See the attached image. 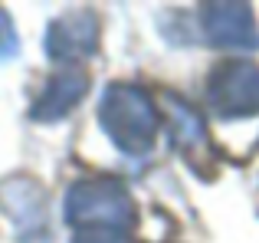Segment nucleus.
<instances>
[{
	"label": "nucleus",
	"mask_w": 259,
	"mask_h": 243,
	"mask_svg": "<svg viewBox=\"0 0 259 243\" xmlns=\"http://www.w3.org/2000/svg\"><path fill=\"white\" fill-rule=\"evenodd\" d=\"M99 122L102 132L112 138V145L132 158H141L151 151L161 132V112L154 99L132 83L105 86L99 99Z\"/></svg>",
	"instance_id": "1"
},
{
	"label": "nucleus",
	"mask_w": 259,
	"mask_h": 243,
	"mask_svg": "<svg viewBox=\"0 0 259 243\" xmlns=\"http://www.w3.org/2000/svg\"><path fill=\"white\" fill-rule=\"evenodd\" d=\"M63 217L69 227H82V230L125 233L135 227L138 211L118 178H85L66 191Z\"/></svg>",
	"instance_id": "2"
},
{
	"label": "nucleus",
	"mask_w": 259,
	"mask_h": 243,
	"mask_svg": "<svg viewBox=\"0 0 259 243\" xmlns=\"http://www.w3.org/2000/svg\"><path fill=\"white\" fill-rule=\"evenodd\" d=\"M207 105L223 122L259 115V66L246 59L213 66L207 76Z\"/></svg>",
	"instance_id": "3"
},
{
	"label": "nucleus",
	"mask_w": 259,
	"mask_h": 243,
	"mask_svg": "<svg viewBox=\"0 0 259 243\" xmlns=\"http://www.w3.org/2000/svg\"><path fill=\"white\" fill-rule=\"evenodd\" d=\"M200 26L210 46H220V50H259V23L249 4H236V0L203 4Z\"/></svg>",
	"instance_id": "4"
},
{
	"label": "nucleus",
	"mask_w": 259,
	"mask_h": 243,
	"mask_svg": "<svg viewBox=\"0 0 259 243\" xmlns=\"http://www.w3.org/2000/svg\"><path fill=\"white\" fill-rule=\"evenodd\" d=\"M102 23L95 10H72L46 26V56L53 63H82L99 53Z\"/></svg>",
	"instance_id": "5"
},
{
	"label": "nucleus",
	"mask_w": 259,
	"mask_h": 243,
	"mask_svg": "<svg viewBox=\"0 0 259 243\" xmlns=\"http://www.w3.org/2000/svg\"><path fill=\"white\" fill-rule=\"evenodd\" d=\"M0 211L20 233H39L46 227V194L33 178H10L0 184Z\"/></svg>",
	"instance_id": "6"
},
{
	"label": "nucleus",
	"mask_w": 259,
	"mask_h": 243,
	"mask_svg": "<svg viewBox=\"0 0 259 243\" xmlns=\"http://www.w3.org/2000/svg\"><path fill=\"white\" fill-rule=\"evenodd\" d=\"M89 89V76L82 69H59L56 76L46 79L43 92L36 96V102L30 105L33 122H59L66 118L79 102H82Z\"/></svg>",
	"instance_id": "7"
},
{
	"label": "nucleus",
	"mask_w": 259,
	"mask_h": 243,
	"mask_svg": "<svg viewBox=\"0 0 259 243\" xmlns=\"http://www.w3.org/2000/svg\"><path fill=\"white\" fill-rule=\"evenodd\" d=\"M164 105H167V112H171V141L177 145V151H181L184 161H190L197 171H207V168H203V158L210 154V141H207V125H203V118L194 112V105H187L177 96H167Z\"/></svg>",
	"instance_id": "8"
},
{
	"label": "nucleus",
	"mask_w": 259,
	"mask_h": 243,
	"mask_svg": "<svg viewBox=\"0 0 259 243\" xmlns=\"http://www.w3.org/2000/svg\"><path fill=\"white\" fill-rule=\"evenodd\" d=\"M17 53H20V36H17V30H13L10 13L0 7V63L13 59Z\"/></svg>",
	"instance_id": "9"
},
{
	"label": "nucleus",
	"mask_w": 259,
	"mask_h": 243,
	"mask_svg": "<svg viewBox=\"0 0 259 243\" xmlns=\"http://www.w3.org/2000/svg\"><path fill=\"white\" fill-rule=\"evenodd\" d=\"M72 243H128L121 233H112V230H82L72 237Z\"/></svg>",
	"instance_id": "10"
}]
</instances>
